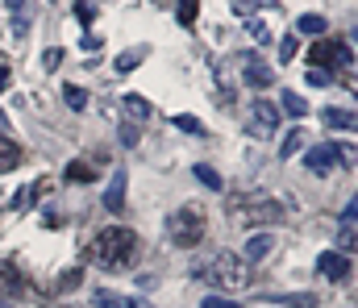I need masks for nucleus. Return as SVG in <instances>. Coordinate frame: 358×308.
I'll use <instances>...</instances> for the list:
<instances>
[{
	"label": "nucleus",
	"mask_w": 358,
	"mask_h": 308,
	"mask_svg": "<svg viewBox=\"0 0 358 308\" xmlns=\"http://www.w3.org/2000/svg\"><path fill=\"white\" fill-rule=\"evenodd\" d=\"M138 258V233L125 225H108L92 237L88 246V263L104 267V271H129Z\"/></svg>",
	"instance_id": "nucleus-1"
},
{
	"label": "nucleus",
	"mask_w": 358,
	"mask_h": 308,
	"mask_svg": "<svg viewBox=\"0 0 358 308\" xmlns=\"http://www.w3.org/2000/svg\"><path fill=\"white\" fill-rule=\"evenodd\" d=\"M204 275H208L213 288H225V292H242V288H246V263H242L238 254H229V250L217 254Z\"/></svg>",
	"instance_id": "nucleus-2"
},
{
	"label": "nucleus",
	"mask_w": 358,
	"mask_h": 308,
	"mask_svg": "<svg viewBox=\"0 0 358 308\" xmlns=\"http://www.w3.org/2000/svg\"><path fill=\"white\" fill-rule=\"evenodd\" d=\"M171 242H176L179 250H192V246L204 242V217H200V208H179L176 217H171Z\"/></svg>",
	"instance_id": "nucleus-3"
},
{
	"label": "nucleus",
	"mask_w": 358,
	"mask_h": 308,
	"mask_svg": "<svg viewBox=\"0 0 358 308\" xmlns=\"http://www.w3.org/2000/svg\"><path fill=\"white\" fill-rule=\"evenodd\" d=\"M229 208L242 217V225H263V221H279V217H283V205L271 200V196H263V192H255V196H246V200H234Z\"/></svg>",
	"instance_id": "nucleus-4"
},
{
	"label": "nucleus",
	"mask_w": 358,
	"mask_h": 308,
	"mask_svg": "<svg viewBox=\"0 0 358 308\" xmlns=\"http://www.w3.org/2000/svg\"><path fill=\"white\" fill-rule=\"evenodd\" d=\"M275 129H279V108L271 101H255L246 112V133L250 138H275Z\"/></svg>",
	"instance_id": "nucleus-5"
},
{
	"label": "nucleus",
	"mask_w": 358,
	"mask_h": 308,
	"mask_svg": "<svg viewBox=\"0 0 358 308\" xmlns=\"http://www.w3.org/2000/svg\"><path fill=\"white\" fill-rule=\"evenodd\" d=\"M350 154H355V150H342V146H313V150L304 154V163H308V171H313V175H329L338 163H346V167H350Z\"/></svg>",
	"instance_id": "nucleus-6"
},
{
	"label": "nucleus",
	"mask_w": 358,
	"mask_h": 308,
	"mask_svg": "<svg viewBox=\"0 0 358 308\" xmlns=\"http://www.w3.org/2000/svg\"><path fill=\"white\" fill-rule=\"evenodd\" d=\"M329 63H346L350 67V46H342V42H313L308 46V67L325 71Z\"/></svg>",
	"instance_id": "nucleus-7"
},
{
	"label": "nucleus",
	"mask_w": 358,
	"mask_h": 308,
	"mask_svg": "<svg viewBox=\"0 0 358 308\" xmlns=\"http://www.w3.org/2000/svg\"><path fill=\"white\" fill-rule=\"evenodd\" d=\"M0 292L4 296H25L29 292V275L13 258H0Z\"/></svg>",
	"instance_id": "nucleus-8"
},
{
	"label": "nucleus",
	"mask_w": 358,
	"mask_h": 308,
	"mask_svg": "<svg viewBox=\"0 0 358 308\" xmlns=\"http://www.w3.org/2000/svg\"><path fill=\"white\" fill-rule=\"evenodd\" d=\"M242 80H246L250 88H271L275 71H271V67L263 63V59H259V54H242Z\"/></svg>",
	"instance_id": "nucleus-9"
},
{
	"label": "nucleus",
	"mask_w": 358,
	"mask_h": 308,
	"mask_svg": "<svg viewBox=\"0 0 358 308\" xmlns=\"http://www.w3.org/2000/svg\"><path fill=\"white\" fill-rule=\"evenodd\" d=\"M317 271H321L325 279L342 284V279L350 275V258H346V254H338V250H329V254H321V258H317Z\"/></svg>",
	"instance_id": "nucleus-10"
},
{
	"label": "nucleus",
	"mask_w": 358,
	"mask_h": 308,
	"mask_svg": "<svg viewBox=\"0 0 358 308\" xmlns=\"http://www.w3.org/2000/svg\"><path fill=\"white\" fill-rule=\"evenodd\" d=\"M271 250H275V237H271V233H259V237H250V242L242 246L238 258H242V263H263Z\"/></svg>",
	"instance_id": "nucleus-11"
},
{
	"label": "nucleus",
	"mask_w": 358,
	"mask_h": 308,
	"mask_svg": "<svg viewBox=\"0 0 358 308\" xmlns=\"http://www.w3.org/2000/svg\"><path fill=\"white\" fill-rule=\"evenodd\" d=\"M8 13H13V34L25 38L29 34V21H34V4L29 0H8Z\"/></svg>",
	"instance_id": "nucleus-12"
},
{
	"label": "nucleus",
	"mask_w": 358,
	"mask_h": 308,
	"mask_svg": "<svg viewBox=\"0 0 358 308\" xmlns=\"http://www.w3.org/2000/svg\"><path fill=\"white\" fill-rule=\"evenodd\" d=\"M25 163V150L13 142V138H0V175H8V171H17Z\"/></svg>",
	"instance_id": "nucleus-13"
},
{
	"label": "nucleus",
	"mask_w": 358,
	"mask_h": 308,
	"mask_svg": "<svg viewBox=\"0 0 358 308\" xmlns=\"http://www.w3.org/2000/svg\"><path fill=\"white\" fill-rule=\"evenodd\" d=\"M104 208H108V212H121V208H125V171H117L113 184L104 188Z\"/></svg>",
	"instance_id": "nucleus-14"
},
{
	"label": "nucleus",
	"mask_w": 358,
	"mask_h": 308,
	"mask_svg": "<svg viewBox=\"0 0 358 308\" xmlns=\"http://www.w3.org/2000/svg\"><path fill=\"white\" fill-rule=\"evenodd\" d=\"M325 25H329V21H325L321 13H300V17H296V29H300V34H308V38H321V34H325Z\"/></svg>",
	"instance_id": "nucleus-15"
},
{
	"label": "nucleus",
	"mask_w": 358,
	"mask_h": 308,
	"mask_svg": "<svg viewBox=\"0 0 358 308\" xmlns=\"http://www.w3.org/2000/svg\"><path fill=\"white\" fill-rule=\"evenodd\" d=\"M321 117L329 129H355V108H325Z\"/></svg>",
	"instance_id": "nucleus-16"
},
{
	"label": "nucleus",
	"mask_w": 358,
	"mask_h": 308,
	"mask_svg": "<svg viewBox=\"0 0 358 308\" xmlns=\"http://www.w3.org/2000/svg\"><path fill=\"white\" fill-rule=\"evenodd\" d=\"M213 75H217V88H221V92H217V101L229 104V101H234V92H229V63H225V59H217V63H213Z\"/></svg>",
	"instance_id": "nucleus-17"
},
{
	"label": "nucleus",
	"mask_w": 358,
	"mask_h": 308,
	"mask_svg": "<svg viewBox=\"0 0 358 308\" xmlns=\"http://www.w3.org/2000/svg\"><path fill=\"white\" fill-rule=\"evenodd\" d=\"M146 54H150V46H129L125 54H117V71H134V67H142Z\"/></svg>",
	"instance_id": "nucleus-18"
},
{
	"label": "nucleus",
	"mask_w": 358,
	"mask_h": 308,
	"mask_svg": "<svg viewBox=\"0 0 358 308\" xmlns=\"http://www.w3.org/2000/svg\"><path fill=\"white\" fill-rule=\"evenodd\" d=\"M292 305V308H317V296L313 292H296V296H263V305Z\"/></svg>",
	"instance_id": "nucleus-19"
},
{
	"label": "nucleus",
	"mask_w": 358,
	"mask_h": 308,
	"mask_svg": "<svg viewBox=\"0 0 358 308\" xmlns=\"http://www.w3.org/2000/svg\"><path fill=\"white\" fill-rule=\"evenodd\" d=\"M92 305H96V308H138V300L117 296V292H96V296H92Z\"/></svg>",
	"instance_id": "nucleus-20"
},
{
	"label": "nucleus",
	"mask_w": 358,
	"mask_h": 308,
	"mask_svg": "<svg viewBox=\"0 0 358 308\" xmlns=\"http://www.w3.org/2000/svg\"><path fill=\"white\" fill-rule=\"evenodd\" d=\"M196 13H200V0H176V21L183 29L196 25Z\"/></svg>",
	"instance_id": "nucleus-21"
},
{
	"label": "nucleus",
	"mask_w": 358,
	"mask_h": 308,
	"mask_svg": "<svg viewBox=\"0 0 358 308\" xmlns=\"http://www.w3.org/2000/svg\"><path fill=\"white\" fill-rule=\"evenodd\" d=\"M279 104H283L292 117H308V101H304V96H296L292 88H283V92H279Z\"/></svg>",
	"instance_id": "nucleus-22"
},
{
	"label": "nucleus",
	"mask_w": 358,
	"mask_h": 308,
	"mask_svg": "<svg viewBox=\"0 0 358 308\" xmlns=\"http://www.w3.org/2000/svg\"><path fill=\"white\" fill-rule=\"evenodd\" d=\"M355 217H358V205L350 200V205H346V212H342V242H346V250L355 246Z\"/></svg>",
	"instance_id": "nucleus-23"
},
{
	"label": "nucleus",
	"mask_w": 358,
	"mask_h": 308,
	"mask_svg": "<svg viewBox=\"0 0 358 308\" xmlns=\"http://www.w3.org/2000/svg\"><path fill=\"white\" fill-rule=\"evenodd\" d=\"M121 104H125V112L134 117V125L150 117V101H142V96H125V101H121Z\"/></svg>",
	"instance_id": "nucleus-24"
},
{
	"label": "nucleus",
	"mask_w": 358,
	"mask_h": 308,
	"mask_svg": "<svg viewBox=\"0 0 358 308\" xmlns=\"http://www.w3.org/2000/svg\"><path fill=\"white\" fill-rule=\"evenodd\" d=\"M67 179H71V184H92V179H96V167H92V163H71V167H67Z\"/></svg>",
	"instance_id": "nucleus-25"
},
{
	"label": "nucleus",
	"mask_w": 358,
	"mask_h": 308,
	"mask_svg": "<svg viewBox=\"0 0 358 308\" xmlns=\"http://www.w3.org/2000/svg\"><path fill=\"white\" fill-rule=\"evenodd\" d=\"M300 146H304V129H292V133L283 138V146H279V159H292V154H300Z\"/></svg>",
	"instance_id": "nucleus-26"
},
{
	"label": "nucleus",
	"mask_w": 358,
	"mask_h": 308,
	"mask_svg": "<svg viewBox=\"0 0 358 308\" xmlns=\"http://www.w3.org/2000/svg\"><path fill=\"white\" fill-rule=\"evenodd\" d=\"M80 284H84V267H71V271L59 275V292H71V288H80Z\"/></svg>",
	"instance_id": "nucleus-27"
},
{
	"label": "nucleus",
	"mask_w": 358,
	"mask_h": 308,
	"mask_svg": "<svg viewBox=\"0 0 358 308\" xmlns=\"http://www.w3.org/2000/svg\"><path fill=\"white\" fill-rule=\"evenodd\" d=\"M196 179H200L204 188H221V171H213L208 163H200V167H196Z\"/></svg>",
	"instance_id": "nucleus-28"
},
{
	"label": "nucleus",
	"mask_w": 358,
	"mask_h": 308,
	"mask_svg": "<svg viewBox=\"0 0 358 308\" xmlns=\"http://www.w3.org/2000/svg\"><path fill=\"white\" fill-rule=\"evenodd\" d=\"M63 101L71 104V108H84V104H88V92L76 88V84H67V88H63Z\"/></svg>",
	"instance_id": "nucleus-29"
},
{
	"label": "nucleus",
	"mask_w": 358,
	"mask_h": 308,
	"mask_svg": "<svg viewBox=\"0 0 358 308\" xmlns=\"http://www.w3.org/2000/svg\"><path fill=\"white\" fill-rule=\"evenodd\" d=\"M176 125L183 129V133H204V125H200V121H196L192 112H179V117H176Z\"/></svg>",
	"instance_id": "nucleus-30"
},
{
	"label": "nucleus",
	"mask_w": 358,
	"mask_h": 308,
	"mask_svg": "<svg viewBox=\"0 0 358 308\" xmlns=\"http://www.w3.org/2000/svg\"><path fill=\"white\" fill-rule=\"evenodd\" d=\"M63 54H67V50H59V46H50V50L42 54V67H46V71H59V63H63Z\"/></svg>",
	"instance_id": "nucleus-31"
},
{
	"label": "nucleus",
	"mask_w": 358,
	"mask_h": 308,
	"mask_svg": "<svg viewBox=\"0 0 358 308\" xmlns=\"http://www.w3.org/2000/svg\"><path fill=\"white\" fill-rule=\"evenodd\" d=\"M117 138H121V146H138V125H134V121H125V125L117 129Z\"/></svg>",
	"instance_id": "nucleus-32"
},
{
	"label": "nucleus",
	"mask_w": 358,
	"mask_h": 308,
	"mask_svg": "<svg viewBox=\"0 0 358 308\" xmlns=\"http://www.w3.org/2000/svg\"><path fill=\"white\" fill-rule=\"evenodd\" d=\"M292 59H296V38L287 34V38L279 42V63H292Z\"/></svg>",
	"instance_id": "nucleus-33"
},
{
	"label": "nucleus",
	"mask_w": 358,
	"mask_h": 308,
	"mask_svg": "<svg viewBox=\"0 0 358 308\" xmlns=\"http://www.w3.org/2000/svg\"><path fill=\"white\" fill-rule=\"evenodd\" d=\"M76 17H80V21L88 25L92 17H96V4H92V0H76Z\"/></svg>",
	"instance_id": "nucleus-34"
},
{
	"label": "nucleus",
	"mask_w": 358,
	"mask_h": 308,
	"mask_svg": "<svg viewBox=\"0 0 358 308\" xmlns=\"http://www.w3.org/2000/svg\"><path fill=\"white\" fill-rule=\"evenodd\" d=\"M308 84H313V88H329V71H317V67H308Z\"/></svg>",
	"instance_id": "nucleus-35"
},
{
	"label": "nucleus",
	"mask_w": 358,
	"mask_h": 308,
	"mask_svg": "<svg viewBox=\"0 0 358 308\" xmlns=\"http://www.w3.org/2000/svg\"><path fill=\"white\" fill-rule=\"evenodd\" d=\"M204 308H242L238 300H221V296H204Z\"/></svg>",
	"instance_id": "nucleus-36"
},
{
	"label": "nucleus",
	"mask_w": 358,
	"mask_h": 308,
	"mask_svg": "<svg viewBox=\"0 0 358 308\" xmlns=\"http://www.w3.org/2000/svg\"><path fill=\"white\" fill-rule=\"evenodd\" d=\"M0 92H8V67H0Z\"/></svg>",
	"instance_id": "nucleus-37"
},
{
	"label": "nucleus",
	"mask_w": 358,
	"mask_h": 308,
	"mask_svg": "<svg viewBox=\"0 0 358 308\" xmlns=\"http://www.w3.org/2000/svg\"><path fill=\"white\" fill-rule=\"evenodd\" d=\"M0 308H8V305H4V300H0Z\"/></svg>",
	"instance_id": "nucleus-38"
},
{
	"label": "nucleus",
	"mask_w": 358,
	"mask_h": 308,
	"mask_svg": "<svg viewBox=\"0 0 358 308\" xmlns=\"http://www.w3.org/2000/svg\"><path fill=\"white\" fill-rule=\"evenodd\" d=\"M0 121H4V112H0Z\"/></svg>",
	"instance_id": "nucleus-39"
},
{
	"label": "nucleus",
	"mask_w": 358,
	"mask_h": 308,
	"mask_svg": "<svg viewBox=\"0 0 358 308\" xmlns=\"http://www.w3.org/2000/svg\"><path fill=\"white\" fill-rule=\"evenodd\" d=\"M67 308H71V305H67Z\"/></svg>",
	"instance_id": "nucleus-40"
}]
</instances>
